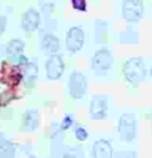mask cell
<instances>
[{
  "instance_id": "obj_18",
  "label": "cell",
  "mask_w": 152,
  "mask_h": 158,
  "mask_svg": "<svg viewBox=\"0 0 152 158\" xmlns=\"http://www.w3.org/2000/svg\"><path fill=\"white\" fill-rule=\"evenodd\" d=\"M40 7L46 16H50L55 10V0H40Z\"/></svg>"
},
{
  "instance_id": "obj_4",
  "label": "cell",
  "mask_w": 152,
  "mask_h": 158,
  "mask_svg": "<svg viewBox=\"0 0 152 158\" xmlns=\"http://www.w3.org/2000/svg\"><path fill=\"white\" fill-rule=\"evenodd\" d=\"M86 44V31L81 25H71L65 33V50L69 55H77Z\"/></svg>"
},
{
  "instance_id": "obj_11",
  "label": "cell",
  "mask_w": 152,
  "mask_h": 158,
  "mask_svg": "<svg viewBox=\"0 0 152 158\" xmlns=\"http://www.w3.org/2000/svg\"><path fill=\"white\" fill-rule=\"evenodd\" d=\"M92 157L93 158H114V149L109 140L97 139L92 146Z\"/></svg>"
},
{
  "instance_id": "obj_8",
  "label": "cell",
  "mask_w": 152,
  "mask_h": 158,
  "mask_svg": "<svg viewBox=\"0 0 152 158\" xmlns=\"http://www.w3.org/2000/svg\"><path fill=\"white\" fill-rule=\"evenodd\" d=\"M121 15L129 24H136L143 16V3L142 0H123Z\"/></svg>"
},
{
  "instance_id": "obj_12",
  "label": "cell",
  "mask_w": 152,
  "mask_h": 158,
  "mask_svg": "<svg viewBox=\"0 0 152 158\" xmlns=\"http://www.w3.org/2000/svg\"><path fill=\"white\" fill-rule=\"evenodd\" d=\"M39 121H40L39 111L34 110V108L27 110L24 117H22V129L25 131H34L39 127Z\"/></svg>"
},
{
  "instance_id": "obj_16",
  "label": "cell",
  "mask_w": 152,
  "mask_h": 158,
  "mask_svg": "<svg viewBox=\"0 0 152 158\" xmlns=\"http://www.w3.org/2000/svg\"><path fill=\"white\" fill-rule=\"evenodd\" d=\"M15 157V146L9 140L0 142V158H14Z\"/></svg>"
},
{
  "instance_id": "obj_3",
  "label": "cell",
  "mask_w": 152,
  "mask_h": 158,
  "mask_svg": "<svg viewBox=\"0 0 152 158\" xmlns=\"http://www.w3.org/2000/svg\"><path fill=\"white\" fill-rule=\"evenodd\" d=\"M118 138L125 143L138 138V118L133 112H124L118 118Z\"/></svg>"
},
{
  "instance_id": "obj_20",
  "label": "cell",
  "mask_w": 152,
  "mask_h": 158,
  "mask_svg": "<svg viewBox=\"0 0 152 158\" xmlns=\"http://www.w3.org/2000/svg\"><path fill=\"white\" fill-rule=\"evenodd\" d=\"M72 123H74V117H72V114H67L65 117L62 118V123H61V130L65 131V130H68L69 127L72 126Z\"/></svg>"
},
{
  "instance_id": "obj_25",
  "label": "cell",
  "mask_w": 152,
  "mask_h": 158,
  "mask_svg": "<svg viewBox=\"0 0 152 158\" xmlns=\"http://www.w3.org/2000/svg\"><path fill=\"white\" fill-rule=\"evenodd\" d=\"M149 74H151V77H152V65H151V69H149Z\"/></svg>"
},
{
  "instance_id": "obj_15",
  "label": "cell",
  "mask_w": 152,
  "mask_h": 158,
  "mask_svg": "<svg viewBox=\"0 0 152 158\" xmlns=\"http://www.w3.org/2000/svg\"><path fill=\"white\" fill-rule=\"evenodd\" d=\"M24 74H25V78H27L28 81L34 83L37 76H39V65L35 64L34 61H28L24 67Z\"/></svg>"
},
{
  "instance_id": "obj_23",
  "label": "cell",
  "mask_w": 152,
  "mask_h": 158,
  "mask_svg": "<svg viewBox=\"0 0 152 158\" xmlns=\"http://www.w3.org/2000/svg\"><path fill=\"white\" fill-rule=\"evenodd\" d=\"M6 25H7V18L5 16V15H0V35L5 33Z\"/></svg>"
},
{
  "instance_id": "obj_10",
  "label": "cell",
  "mask_w": 152,
  "mask_h": 158,
  "mask_svg": "<svg viewBox=\"0 0 152 158\" xmlns=\"http://www.w3.org/2000/svg\"><path fill=\"white\" fill-rule=\"evenodd\" d=\"M40 50L47 56L59 53V50H61V40H59V37L55 33H52V31L43 33L40 35Z\"/></svg>"
},
{
  "instance_id": "obj_19",
  "label": "cell",
  "mask_w": 152,
  "mask_h": 158,
  "mask_svg": "<svg viewBox=\"0 0 152 158\" xmlns=\"http://www.w3.org/2000/svg\"><path fill=\"white\" fill-rule=\"evenodd\" d=\"M74 135H76V139L78 140V142H84L86 139L89 138V131L86 130L83 126H77L76 133H74Z\"/></svg>"
},
{
  "instance_id": "obj_22",
  "label": "cell",
  "mask_w": 152,
  "mask_h": 158,
  "mask_svg": "<svg viewBox=\"0 0 152 158\" xmlns=\"http://www.w3.org/2000/svg\"><path fill=\"white\" fill-rule=\"evenodd\" d=\"M114 158H138V157H136V152L133 151H121L117 152V155H114Z\"/></svg>"
},
{
  "instance_id": "obj_5",
  "label": "cell",
  "mask_w": 152,
  "mask_h": 158,
  "mask_svg": "<svg viewBox=\"0 0 152 158\" xmlns=\"http://www.w3.org/2000/svg\"><path fill=\"white\" fill-rule=\"evenodd\" d=\"M87 90H89V81L87 77L84 76V73L74 69L68 77V95L74 101L84 99L87 96Z\"/></svg>"
},
{
  "instance_id": "obj_24",
  "label": "cell",
  "mask_w": 152,
  "mask_h": 158,
  "mask_svg": "<svg viewBox=\"0 0 152 158\" xmlns=\"http://www.w3.org/2000/svg\"><path fill=\"white\" fill-rule=\"evenodd\" d=\"M28 158H37L35 155H28Z\"/></svg>"
},
{
  "instance_id": "obj_2",
  "label": "cell",
  "mask_w": 152,
  "mask_h": 158,
  "mask_svg": "<svg viewBox=\"0 0 152 158\" xmlns=\"http://www.w3.org/2000/svg\"><path fill=\"white\" fill-rule=\"evenodd\" d=\"M148 69L143 58H130L123 64V77L130 84H139L146 78Z\"/></svg>"
},
{
  "instance_id": "obj_6",
  "label": "cell",
  "mask_w": 152,
  "mask_h": 158,
  "mask_svg": "<svg viewBox=\"0 0 152 158\" xmlns=\"http://www.w3.org/2000/svg\"><path fill=\"white\" fill-rule=\"evenodd\" d=\"M65 61H64V56L61 53H55V55L47 56V59L44 62V74L47 80L56 81V80H61L65 73Z\"/></svg>"
},
{
  "instance_id": "obj_9",
  "label": "cell",
  "mask_w": 152,
  "mask_h": 158,
  "mask_svg": "<svg viewBox=\"0 0 152 158\" xmlns=\"http://www.w3.org/2000/svg\"><path fill=\"white\" fill-rule=\"evenodd\" d=\"M42 25V14L35 7H28L21 16V28L25 34H33Z\"/></svg>"
},
{
  "instance_id": "obj_1",
  "label": "cell",
  "mask_w": 152,
  "mask_h": 158,
  "mask_svg": "<svg viewBox=\"0 0 152 158\" xmlns=\"http://www.w3.org/2000/svg\"><path fill=\"white\" fill-rule=\"evenodd\" d=\"M90 69L95 76H106L109 74L112 67H114V55L108 48H99L92 55L90 58V64H89Z\"/></svg>"
},
{
  "instance_id": "obj_7",
  "label": "cell",
  "mask_w": 152,
  "mask_h": 158,
  "mask_svg": "<svg viewBox=\"0 0 152 158\" xmlns=\"http://www.w3.org/2000/svg\"><path fill=\"white\" fill-rule=\"evenodd\" d=\"M109 111V98L105 95H95L89 105V117L90 120H105L108 117Z\"/></svg>"
},
{
  "instance_id": "obj_13",
  "label": "cell",
  "mask_w": 152,
  "mask_h": 158,
  "mask_svg": "<svg viewBox=\"0 0 152 158\" xmlns=\"http://www.w3.org/2000/svg\"><path fill=\"white\" fill-rule=\"evenodd\" d=\"M24 49H25V43L21 39H12L6 44V55L10 58H16L24 53Z\"/></svg>"
},
{
  "instance_id": "obj_21",
  "label": "cell",
  "mask_w": 152,
  "mask_h": 158,
  "mask_svg": "<svg viewBox=\"0 0 152 158\" xmlns=\"http://www.w3.org/2000/svg\"><path fill=\"white\" fill-rule=\"evenodd\" d=\"M71 3H72V7L76 9V10H80V12H84L87 6H86V0H71Z\"/></svg>"
},
{
  "instance_id": "obj_14",
  "label": "cell",
  "mask_w": 152,
  "mask_h": 158,
  "mask_svg": "<svg viewBox=\"0 0 152 158\" xmlns=\"http://www.w3.org/2000/svg\"><path fill=\"white\" fill-rule=\"evenodd\" d=\"M95 39H96V43H105L106 41V37H108V24L105 21H96L95 22Z\"/></svg>"
},
{
  "instance_id": "obj_17",
  "label": "cell",
  "mask_w": 152,
  "mask_h": 158,
  "mask_svg": "<svg viewBox=\"0 0 152 158\" xmlns=\"http://www.w3.org/2000/svg\"><path fill=\"white\" fill-rule=\"evenodd\" d=\"M61 158H86V157H84L83 151H81L80 148L69 146V148H67V149L61 154Z\"/></svg>"
}]
</instances>
